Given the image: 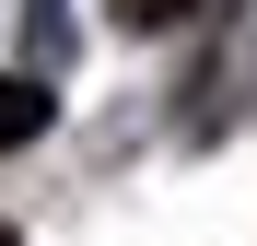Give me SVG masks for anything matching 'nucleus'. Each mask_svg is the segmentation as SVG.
<instances>
[{
  "instance_id": "f257e3e1",
  "label": "nucleus",
  "mask_w": 257,
  "mask_h": 246,
  "mask_svg": "<svg viewBox=\"0 0 257 246\" xmlns=\"http://www.w3.org/2000/svg\"><path fill=\"white\" fill-rule=\"evenodd\" d=\"M35 129H47V82H12L0 70V152H24Z\"/></svg>"
},
{
  "instance_id": "f03ea898",
  "label": "nucleus",
  "mask_w": 257,
  "mask_h": 246,
  "mask_svg": "<svg viewBox=\"0 0 257 246\" xmlns=\"http://www.w3.org/2000/svg\"><path fill=\"white\" fill-rule=\"evenodd\" d=\"M187 12H210V0H117V24H128V35H176Z\"/></svg>"
},
{
  "instance_id": "7ed1b4c3",
  "label": "nucleus",
  "mask_w": 257,
  "mask_h": 246,
  "mask_svg": "<svg viewBox=\"0 0 257 246\" xmlns=\"http://www.w3.org/2000/svg\"><path fill=\"white\" fill-rule=\"evenodd\" d=\"M0 246H12V223H0Z\"/></svg>"
},
{
  "instance_id": "20e7f679",
  "label": "nucleus",
  "mask_w": 257,
  "mask_h": 246,
  "mask_svg": "<svg viewBox=\"0 0 257 246\" xmlns=\"http://www.w3.org/2000/svg\"><path fill=\"white\" fill-rule=\"evenodd\" d=\"M47 12H59V0H47Z\"/></svg>"
}]
</instances>
